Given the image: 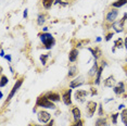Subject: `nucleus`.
Instances as JSON below:
<instances>
[{
	"label": "nucleus",
	"instance_id": "34",
	"mask_svg": "<svg viewBox=\"0 0 127 126\" xmlns=\"http://www.w3.org/2000/svg\"><path fill=\"white\" fill-rule=\"evenodd\" d=\"M5 58H7L8 61H11V57L10 56H5Z\"/></svg>",
	"mask_w": 127,
	"mask_h": 126
},
{
	"label": "nucleus",
	"instance_id": "21",
	"mask_svg": "<svg viewBox=\"0 0 127 126\" xmlns=\"http://www.w3.org/2000/svg\"><path fill=\"white\" fill-rule=\"evenodd\" d=\"M108 124H106V120L103 119V117H100V119H98L96 121V124H95V126H106Z\"/></svg>",
	"mask_w": 127,
	"mask_h": 126
},
{
	"label": "nucleus",
	"instance_id": "1",
	"mask_svg": "<svg viewBox=\"0 0 127 126\" xmlns=\"http://www.w3.org/2000/svg\"><path fill=\"white\" fill-rule=\"evenodd\" d=\"M37 107H41V108H47V109H52L54 110L56 109V105L53 104V102L51 100H49L47 98V96H40L38 99H37L36 102Z\"/></svg>",
	"mask_w": 127,
	"mask_h": 126
},
{
	"label": "nucleus",
	"instance_id": "10",
	"mask_svg": "<svg viewBox=\"0 0 127 126\" xmlns=\"http://www.w3.org/2000/svg\"><path fill=\"white\" fill-rule=\"evenodd\" d=\"M87 94H88L87 91H85V90H77L75 93V98H76V100H78V101H83L84 98H86Z\"/></svg>",
	"mask_w": 127,
	"mask_h": 126
},
{
	"label": "nucleus",
	"instance_id": "25",
	"mask_svg": "<svg viewBox=\"0 0 127 126\" xmlns=\"http://www.w3.org/2000/svg\"><path fill=\"white\" fill-rule=\"evenodd\" d=\"M45 15H42V14H39L38 19H37V23H38V25H42L45 23Z\"/></svg>",
	"mask_w": 127,
	"mask_h": 126
},
{
	"label": "nucleus",
	"instance_id": "11",
	"mask_svg": "<svg viewBox=\"0 0 127 126\" xmlns=\"http://www.w3.org/2000/svg\"><path fill=\"white\" fill-rule=\"evenodd\" d=\"M113 91L116 94H122L125 93V87H124V83H118L116 87H114Z\"/></svg>",
	"mask_w": 127,
	"mask_h": 126
},
{
	"label": "nucleus",
	"instance_id": "2",
	"mask_svg": "<svg viewBox=\"0 0 127 126\" xmlns=\"http://www.w3.org/2000/svg\"><path fill=\"white\" fill-rule=\"evenodd\" d=\"M40 39H41L42 44L46 46V48L47 49H50V48H52L54 44H56V40H54V38L52 37V35L49 33H44L40 35Z\"/></svg>",
	"mask_w": 127,
	"mask_h": 126
},
{
	"label": "nucleus",
	"instance_id": "12",
	"mask_svg": "<svg viewBox=\"0 0 127 126\" xmlns=\"http://www.w3.org/2000/svg\"><path fill=\"white\" fill-rule=\"evenodd\" d=\"M47 98L49 100H51L52 102H54V101H59V100H60V96L58 94H56V93H49L47 94Z\"/></svg>",
	"mask_w": 127,
	"mask_h": 126
},
{
	"label": "nucleus",
	"instance_id": "31",
	"mask_svg": "<svg viewBox=\"0 0 127 126\" xmlns=\"http://www.w3.org/2000/svg\"><path fill=\"white\" fill-rule=\"evenodd\" d=\"M99 115L102 116V107H101V105L99 107Z\"/></svg>",
	"mask_w": 127,
	"mask_h": 126
},
{
	"label": "nucleus",
	"instance_id": "4",
	"mask_svg": "<svg viewBox=\"0 0 127 126\" xmlns=\"http://www.w3.org/2000/svg\"><path fill=\"white\" fill-rule=\"evenodd\" d=\"M50 119H51L50 114L48 112H46V111H40V112H38V120L40 123H48L50 121Z\"/></svg>",
	"mask_w": 127,
	"mask_h": 126
},
{
	"label": "nucleus",
	"instance_id": "17",
	"mask_svg": "<svg viewBox=\"0 0 127 126\" xmlns=\"http://www.w3.org/2000/svg\"><path fill=\"white\" fill-rule=\"evenodd\" d=\"M105 64H103L101 67H99V70H98L97 72V77H96V82H95V84L96 85H99L100 83V78H101V74H102V71H103V66H104Z\"/></svg>",
	"mask_w": 127,
	"mask_h": 126
},
{
	"label": "nucleus",
	"instance_id": "7",
	"mask_svg": "<svg viewBox=\"0 0 127 126\" xmlns=\"http://www.w3.org/2000/svg\"><path fill=\"white\" fill-rule=\"evenodd\" d=\"M71 94H72V89H68V90H66L62 96V100H63V102H64V104H66V105H70L72 103Z\"/></svg>",
	"mask_w": 127,
	"mask_h": 126
},
{
	"label": "nucleus",
	"instance_id": "19",
	"mask_svg": "<svg viewBox=\"0 0 127 126\" xmlns=\"http://www.w3.org/2000/svg\"><path fill=\"white\" fill-rule=\"evenodd\" d=\"M54 0H42V5L45 9H50L51 5L53 4Z\"/></svg>",
	"mask_w": 127,
	"mask_h": 126
},
{
	"label": "nucleus",
	"instance_id": "30",
	"mask_svg": "<svg viewBox=\"0 0 127 126\" xmlns=\"http://www.w3.org/2000/svg\"><path fill=\"white\" fill-rule=\"evenodd\" d=\"M112 37H113V33H110V34H108V35H106V37H105V40H106V41H109L110 39L112 38Z\"/></svg>",
	"mask_w": 127,
	"mask_h": 126
},
{
	"label": "nucleus",
	"instance_id": "14",
	"mask_svg": "<svg viewBox=\"0 0 127 126\" xmlns=\"http://www.w3.org/2000/svg\"><path fill=\"white\" fill-rule=\"evenodd\" d=\"M72 113H73V116H74V120L75 121H78V120H80V110L78 108H74L73 110H72Z\"/></svg>",
	"mask_w": 127,
	"mask_h": 126
},
{
	"label": "nucleus",
	"instance_id": "23",
	"mask_svg": "<svg viewBox=\"0 0 127 126\" xmlns=\"http://www.w3.org/2000/svg\"><path fill=\"white\" fill-rule=\"evenodd\" d=\"M76 74H77V67H76V66L70 67V71H68L67 76H68V77H73V76L76 75Z\"/></svg>",
	"mask_w": 127,
	"mask_h": 126
},
{
	"label": "nucleus",
	"instance_id": "22",
	"mask_svg": "<svg viewBox=\"0 0 127 126\" xmlns=\"http://www.w3.org/2000/svg\"><path fill=\"white\" fill-rule=\"evenodd\" d=\"M89 51L92 53V56L95 57V59H97V58H99V57L101 56V51L98 49V48H96V49H91V48H89Z\"/></svg>",
	"mask_w": 127,
	"mask_h": 126
},
{
	"label": "nucleus",
	"instance_id": "18",
	"mask_svg": "<svg viewBox=\"0 0 127 126\" xmlns=\"http://www.w3.org/2000/svg\"><path fill=\"white\" fill-rule=\"evenodd\" d=\"M121 119H122V122L124 123V125L127 126V109H124L121 113Z\"/></svg>",
	"mask_w": 127,
	"mask_h": 126
},
{
	"label": "nucleus",
	"instance_id": "3",
	"mask_svg": "<svg viewBox=\"0 0 127 126\" xmlns=\"http://www.w3.org/2000/svg\"><path fill=\"white\" fill-rule=\"evenodd\" d=\"M22 84H23V79H19V81L16 82L15 84H14L13 88H12V90H11V93L9 94V96H8V98H7V102H8V101H10V100L13 98V96L15 94L16 91L20 89V87H21V85H22Z\"/></svg>",
	"mask_w": 127,
	"mask_h": 126
},
{
	"label": "nucleus",
	"instance_id": "24",
	"mask_svg": "<svg viewBox=\"0 0 127 126\" xmlns=\"http://www.w3.org/2000/svg\"><path fill=\"white\" fill-rule=\"evenodd\" d=\"M114 46H115V48H122L123 47V39L122 38L116 39L114 42Z\"/></svg>",
	"mask_w": 127,
	"mask_h": 126
},
{
	"label": "nucleus",
	"instance_id": "35",
	"mask_svg": "<svg viewBox=\"0 0 127 126\" xmlns=\"http://www.w3.org/2000/svg\"><path fill=\"white\" fill-rule=\"evenodd\" d=\"M124 107H125V105H124V104H121V105H120V107H118V109H120V110H121V109H123Z\"/></svg>",
	"mask_w": 127,
	"mask_h": 126
},
{
	"label": "nucleus",
	"instance_id": "6",
	"mask_svg": "<svg viewBox=\"0 0 127 126\" xmlns=\"http://www.w3.org/2000/svg\"><path fill=\"white\" fill-rule=\"evenodd\" d=\"M97 109V103L95 101H88L87 102V112L89 116H92L96 112Z\"/></svg>",
	"mask_w": 127,
	"mask_h": 126
},
{
	"label": "nucleus",
	"instance_id": "20",
	"mask_svg": "<svg viewBox=\"0 0 127 126\" xmlns=\"http://www.w3.org/2000/svg\"><path fill=\"white\" fill-rule=\"evenodd\" d=\"M126 3H127V0H117V1L113 2L112 5H113L114 8H120V7H123V5Z\"/></svg>",
	"mask_w": 127,
	"mask_h": 126
},
{
	"label": "nucleus",
	"instance_id": "26",
	"mask_svg": "<svg viewBox=\"0 0 127 126\" xmlns=\"http://www.w3.org/2000/svg\"><path fill=\"white\" fill-rule=\"evenodd\" d=\"M8 83V77L4 76V75H1V83H0V86L1 87H4Z\"/></svg>",
	"mask_w": 127,
	"mask_h": 126
},
{
	"label": "nucleus",
	"instance_id": "37",
	"mask_svg": "<svg viewBox=\"0 0 127 126\" xmlns=\"http://www.w3.org/2000/svg\"><path fill=\"white\" fill-rule=\"evenodd\" d=\"M126 74H127V68H126Z\"/></svg>",
	"mask_w": 127,
	"mask_h": 126
},
{
	"label": "nucleus",
	"instance_id": "36",
	"mask_svg": "<svg viewBox=\"0 0 127 126\" xmlns=\"http://www.w3.org/2000/svg\"><path fill=\"white\" fill-rule=\"evenodd\" d=\"M125 48H126V49H127V38L125 39Z\"/></svg>",
	"mask_w": 127,
	"mask_h": 126
},
{
	"label": "nucleus",
	"instance_id": "9",
	"mask_svg": "<svg viewBox=\"0 0 127 126\" xmlns=\"http://www.w3.org/2000/svg\"><path fill=\"white\" fill-rule=\"evenodd\" d=\"M77 57H78V50L74 48L68 53V60H70V62H75L77 60Z\"/></svg>",
	"mask_w": 127,
	"mask_h": 126
},
{
	"label": "nucleus",
	"instance_id": "8",
	"mask_svg": "<svg viewBox=\"0 0 127 126\" xmlns=\"http://www.w3.org/2000/svg\"><path fill=\"white\" fill-rule=\"evenodd\" d=\"M84 84V77L83 76H79L78 78L74 79V81H72L70 83V87L71 88H76V87H79V86H82Z\"/></svg>",
	"mask_w": 127,
	"mask_h": 126
},
{
	"label": "nucleus",
	"instance_id": "13",
	"mask_svg": "<svg viewBox=\"0 0 127 126\" xmlns=\"http://www.w3.org/2000/svg\"><path fill=\"white\" fill-rule=\"evenodd\" d=\"M123 25H124V22L122 21H118V22H114L113 23V28L116 32H122L123 31Z\"/></svg>",
	"mask_w": 127,
	"mask_h": 126
},
{
	"label": "nucleus",
	"instance_id": "27",
	"mask_svg": "<svg viewBox=\"0 0 127 126\" xmlns=\"http://www.w3.org/2000/svg\"><path fill=\"white\" fill-rule=\"evenodd\" d=\"M48 54H41L40 56V61H41V63H42V65H45L46 63H47V59H48Z\"/></svg>",
	"mask_w": 127,
	"mask_h": 126
},
{
	"label": "nucleus",
	"instance_id": "28",
	"mask_svg": "<svg viewBox=\"0 0 127 126\" xmlns=\"http://www.w3.org/2000/svg\"><path fill=\"white\" fill-rule=\"evenodd\" d=\"M117 116H118V114H113L112 115V122H113V124H116L117 123Z\"/></svg>",
	"mask_w": 127,
	"mask_h": 126
},
{
	"label": "nucleus",
	"instance_id": "33",
	"mask_svg": "<svg viewBox=\"0 0 127 126\" xmlns=\"http://www.w3.org/2000/svg\"><path fill=\"white\" fill-rule=\"evenodd\" d=\"M1 57H4V51H3V49H1V54H0Z\"/></svg>",
	"mask_w": 127,
	"mask_h": 126
},
{
	"label": "nucleus",
	"instance_id": "16",
	"mask_svg": "<svg viewBox=\"0 0 127 126\" xmlns=\"http://www.w3.org/2000/svg\"><path fill=\"white\" fill-rule=\"evenodd\" d=\"M98 64H97V62L95 61V63H94V65H92V67L89 70V73H88V75L89 76H95V74H96L97 72H98Z\"/></svg>",
	"mask_w": 127,
	"mask_h": 126
},
{
	"label": "nucleus",
	"instance_id": "29",
	"mask_svg": "<svg viewBox=\"0 0 127 126\" xmlns=\"http://www.w3.org/2000/svg\"><path fill=\"white\" fill-rule=\"evenodd\" d=\"M73 126H84V125H83V122L78 120V121H75V124H73Z\"/></svg>",
	"mask_w": 127,
	"mask_h": 126
},
{
	"label": "nucleus",
	"instance_id": "15",
	"mask_svg": "<svg viewBox=\"0 0 127 126\" xmlns=\"http://www.w3.org/2000/svg\"><path fill=\"white\" fill-rule=\"evenodd\" d=\"M115 84V81H114V77L113 76H110L108 78L104 81V85L106 87H112V86H114Z\"/></svg>",
	"mask_w": 127,
	"mask_h": 126
},
{
	"label": "nucleus",
	"instance_id": "32",
	"mask_svg": "<svg viewBox=\"0 0 127 126\" xmlns=\"http://www.w3.org/2000/svg\"><path fill=\"white\" fill-rule=\"evenodd\" d=\"M23 16H24V18H27V10L26 9H25L24 13H23Z\"/></svg>",
	"mask_w": 127,
	"mask_h": 126
},
{
	"label": "nucleus",
	"instance_id": "5",
	"mask_svg": "<svg viewBox=\"0 0 127 126\" xmlns=\"http://www.w3.org/2000/svg\"><path fill=\"white\" fill-rule=\"evenodd\" d=\"M117 15H118V11L116 9H112L111 11H109L108 14H106V21L114 23L115 20H116V18H117Z\"/></svg>",
	"mask_w": 127,
	"mask_h": 126
}]
</instances>
